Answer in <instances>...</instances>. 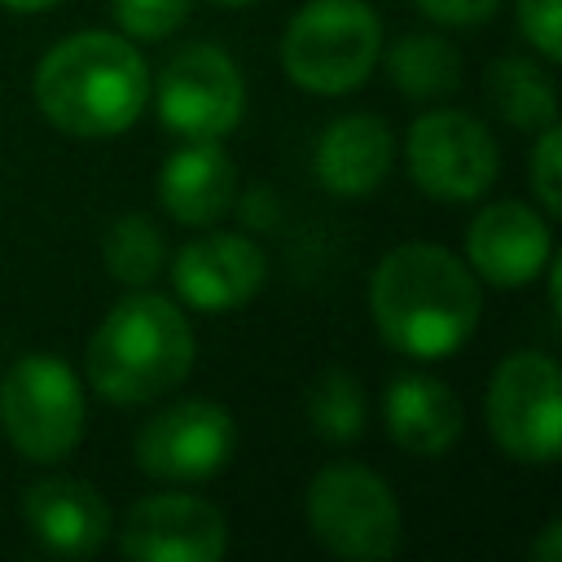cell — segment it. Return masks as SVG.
Listing matches in <instances>:
<instances>
[{"mask_svg": "<svg viewBox=\"0 0 562 562\" xmlns=\"http://www.w3.org/2000/svg\"><path fill=\"white\" fill-rule=\"evenodd\" d=\"M483 290L465 259L439 241H404L386 250L369 277V316L386 347L413 360L461 351L479 325Z\"/></svg>", "mask_w": 562, "mask_h": 562, "instance_id": "1", "label": "cell"}, {"mask_svg": "<svg viewBox=\"0 0 562 562\" xmlns=\"http://www.w3.org/2000/svg\"><path fill=\"white\" fill-rule=\"evenodd\" d=\"M31 88L57 132L101 140L140 119L149 101V66L127 35L79 31L40 57Z\"/></svg>", "mask_w": 562, "mask_h": 562, "instance_id": "2", "label": "cell"}, {"mask_svg": "<svg viewBox=\"0 0 562 562\" xmlns=\"http://www.w3.org/2000/svg\"><path fill=\"white\" fill-rule=\"evenodd\" d=\"M193 325L176 299L132 290L92 329L83 369L88 386L110 404H149L180 386L193 369Z\"/></svg>", "mask_w": 562, "mask_h": 562, "instance_id": "3", "label": "cell"}, {"mask_svg": "<svg viewBox=\"0 0 562 562\" xmlns=\"http://www.w3.org/2000/svg\"><path fill=\"white\" fill-rule=\"evenodd\" d=\"M378 57L382 22L364 0H307L281 35L285 75L316 97H342L360 88Z\"/></svg>", "mask_w": 562, "mask_h": 562, "instance_id": "4", "label": "cell"}, {"mask_svg": "<svg viewBox=\"0 0 562 562\" xmlns=\"http://www.w3.org/2000/svg\"><path fill=\"white\" fill-rule=\"evenodd\" d=\"M303 514L316 544H325L334 558L378 562L400 549V527H404L400 501L391 483L369 465L334 461L316 470V479L307 483Z\"/></svg>", "mask_w": 562, "mask_h": 562, "instance_id": "5", "label": "cell"}, {"mask_svg": "<svg viewBox=\"0 0 562 562\" xmlns=\"http://www.w3.org/2000/svg\"><path fill=\"white\" fill-rule=\"evenodd\" d=\"M88 404L75 369L57 356L31 351L0 378V426L9 443L40 465L66 461L83 439Z\"/></svg>", "mask_w": 562, "mask_h": 562, "instance_id": "6", "label": "cell"}, {"mask_svg": "<svg viewBox=\"0 0 562 562\" xmlns=\"http://www.w3.org/2000/svg\"><path fill=\"white\" fill-rule=\"evenodd\" d=\"M487 435L509 461L553 465L562 452V369L544 351H514L483 395Z\"/></svg>", "mask_w": 562, "mask_h": 562, "instance_id": "7", "label": "cell"}, {"mask_svg": "<svg viewBox=\"0 0 562 562\" xmlns=\"http://www.w3.org/2000/svg\"><path fill=\"white\" fill-rule=\"evenodd\" d=\"M413 184L439 202H474L501 171V149L483 119L465 110H426L404 140Z\"/></svg>", "mask_w": 562, "mask_h": 562, "instance_id": "8", "label": "cell"}, {"mask_svg": "<svg viewBox=\"0 0 562 562\" xmlns=\"http://www.w3.org/2000/svg\"><path fill=\"white\" fill-rule=\"evenodd\" d=\"M246 83L237 61L215 44L180 48L158 75V119L184 140H220L241 123Z\"/></svg>", "mask_w": 562, "mask_h": 562, "instance_id": "9", "label": "cell"}, {"mask_svg": "<svg viewBox=\"0 0 562 562\" xmlns=\"http://www.w3.org/2000/svg\"><path fill=\"white\" fill-rule=\"evenodd\" d=\"M136 465L167 483H202L220 474L237 452V422L215 400H176L154 413L136 443Z\"/></svg>", "mask_w": 562, "mask_h": 562, "instance_id": "10", "label": "cell"}, {"mask_svg": "<svg viewBox=\"0 0 562 562\" xmlns=\"http://www.w3.org/2000/svg\"><path fill=\"white\" fill-rule=\"evenodd\" d=\"M132 562H220L228 549L224 509L189 492H154L136 501L119 527Z\"/></svg>", "mask_w": 562, "mask_h": 562, "instance_id": "11", "label": "cell"}, {"mask_svg": "<svg viewBox=\"0 0 562 562\" xmlns=\"http://www.w3.org/2000/svg\"><path fill=\"white\" fill-rule=\"evenodd\" d=\"M553 255L549 220L527 202H492L465 228V263L479 281L496 290L531 285Z\"/></svg>", "mask_w": 562, "mask_h": 562, "instance_id": "12", "label": "cell"}, {"mask_svg": "<svg viewBox=\"0 0 562 562\" xmlns=\"http://www.w3.org/2000/svg\"><path fill=\"white\" fill-rule=\"evenodd\" d=\"M176 299L193 312H233L268 281V255L241 233H206L180 246L171 263Z\"/></svg>", "mask_w": 562, "mask_h": 562, "instance_id": "13", "label": "cell"}, {"mask_svg": "<svg viewBox=\"0 0 562 562\" xmlns=\"http://www.w3.org/2000/svg\"><path fill=\"white\" fill-rule=\"evenodd\" d=\"M22 518L31 536L61 558H88L110 536V505L105 496L75 474L35 479L22 496Z\"/></svg>", "mask_w": 562, "mask_h": 562, "instance_id": "14", "label": "cell"}, {"mask_svg": "<svg viewBox=\"0 0 562 562\" xmlns=\"http://www.w3.org/2000/svg\"><path fill=\"white\" fill-rule=\"evenodd\" d=\"M158 202L176 224H215L237 202V167L220 140H189L162 158Z\"/></svg>", "mask_w": 562, "mask_h": 562, "instance_id": "15", "label": "cell"}, {"mask_svg": "<svg viewBox=\"0 0 562 562\" xmlns=\"http://www.w3.org/2000/svg\"><path fill=\"white\" fill-rule=\"evenodd\" d=\"M395 162V136L386 127V119L378 114H342L334 119L312 154V171L321 180V189L338 193V198H360L373 193L386 171Z\"/></svg>", "mask_w": 562, "mask_h": 562, "instance_id": "16", "label": "cell"}, {"mask_svg": "<svg viewBox=\"0 0 562 562\" xmlns=\"http://www.w3.org/2000/svg\"><path fill=\"white\" fill-rule=\"evenodd\" d=\"M382 413L391 439L413 457H443L465 430L457 391L430 373H400L382 395Z\"/></svg>", "mask_w": 562, "mask_h": 562, "instance_id": "17", "label": "cell"}, {"mask_svg": "<svg viewBox=\"0 0 562 562\" xmlns=\"http://www.w3.org/2000/svg\"><path fill=\"white\" fill-rule=\"evenodd\" d=\"M483 92L509 127L540 132V127L558 123V88H553L549 66H540V61H527V57L492 61L483 75Z\"/></svg>", "mask_w": 562, "mask_h": 562, "instance_id": "18", "label": "cell"}, {"mask_svg": "<svg viewBox=\"0 0 562 562\" xmlns=\"http://www.w3.org/2000/svg\"><path fill=\"white\" fill-rule=\"evenodd\" d=\"M386 70L395 88L413 101H439L461 83V53L443 35H400L386 53Z\"/></svg>", "mask_w": 562, "mask_h": 562, "instance_id": "19", "label": "cell"}, {"mask_svg": "<svg viewBox=\"0 0 562 562\" xmlns=\"http://www.w3.org/2000/svg\"><path fill=\"white\" fill-rule=\"evenodd\" d=\"M101 259L105 268L114 272V281L140 290L149 285L162 263H167V241L158 233V224L149 215H119L110 228H105V241H101Z\"/></svg>", "mask_w": 562, "mask_h": 562, "instance_id": "20", "label": "cell"}, {"mask_svg": "<svg viewBox=\"0 0 562 562\" xmlns=\"http://www.w3.org/2000/svg\"><path fill=\"white\" fill-rule=\"evenodd\" d=\"M307 422L329 443H351L364 435V391L347 369H325L307 386Z\"/></svg>", "mask_w": 562, "mask_h": 562, "instance_id": "21", "label": "cell"}, {"mask_svg": "<svg viewBox=\"0 0 562 562\" xmlns=\"http://www.w3.org/2000/svg\"><path fill=\"white\" fill-rule=\"evenodd\" d=\"M193 0H114V22L132 40H167L184 26Z\"/></svg>", "mask_w": 562, "mask_h": 562, "instance_id": "22", "label": "cell"}, {"mask_svg": "<svg viewBox=\"0 0 562 562\" xmlns=\"http://www.w3.org/2000/svg\"><path fill=\"white\" fill-rule=\"evenodd\" d=\"M531 189L544 215H562V127L549 123L531 149Z\"/></svg>", "mask_w": 562, "mask_h": 562, "instance_id": "23", "label": "cell"}, {"mask_svg": "<svg viewBox=\"0 0 562 562\" xmlns=\"http://www.w3.org/2000/svg\"><path fill=\"white\" fill-rule=\"evenodd\" d=\"M518 31L553 66L562 57V0H514Z\"/></svg>", "mask_w": 562, "mask_h": 562, "instance_id": "24", "label": "cell"}, {"mask_svg": "<svg viewBox=\"0 0 562 562\" xmlns=\"http://www.w3.org/2000/svg\"><path fill=\"white\" fill-rule=\"evenodd\" d=\"M413 4L439 26H483L505 0H413Z\"/></svg>", "mask_w": 562, "mask_h": 562, "instance_id": "25", "label": "cell"}, {"mask_svg": "<svg viewBox=\"0 0 562 562\" xmlns=\"http://www.w3.org/2000/svg\"><path fill=\"white\" fill-rule=\"evenodd\" d=\"M531 558H536V562H562V522H558V518L544 527V536H540V544L531 549Z\"/></svg>", "mask_w": 562, "mask_h": 562, "instance_id": "26", "label": "cell"}, {"mask_svg": "<svg viewBox=\"0 0 562 562\" xmlns=\"http://www.w3.org/2000/svg\"><path fill=\"white\" fill-rule=\"evenodd\" d=\"M4 9H13V13H44V9H53L57 0H0Z\"/></svg>", "mask_w": 562, "mask_h": 562, "instance_id": "27", "label": "cell"}, {"mask_svg": "<svg viewBox=\"0 0 562 562\" xmlns=\"http://www.w3.org/2000/svg\"><path fill=\"white\" fill-rule=\"evenodd\" d=\"M215 4H224V9H241V4H255V0H215Z\"/></svg>", "mask_w": 562, "mask_h": 562, "instance_id": "28", "label": "cell"}]
</instances>
